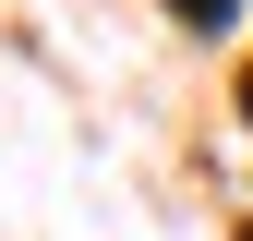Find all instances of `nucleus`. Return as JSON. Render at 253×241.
Returning <instances> with one entry per match:
<instances>
[{
    "label": "nucleus",
    "instance_id": "nucleus-1",
    "mask_svg": "<svg viewBox=\"0 0 253 241\" xmlns=\"http://www.w3.org/2000/svg\"><path fill=\"white\" fill-rule=\"evenodd\" d=\"M181 24H229V0H181Z\"/></svg>",
    "mask_w": 253,
    "mask_h": 241
},
{
    "label": "nucleus",
    "instance_id": "nucleus-2",
    "mask_svg": "<svg viewBox=\"0 0 253 241\" xmlns=\"http://www.w3.org/2000/svg\"><path fill=\"white\" fill-rule=\"evenodd\" d=\"M241 109H253V73H241Z\"/></svg>",
    "mask_w": 253,
    "mask_h": 241
}]
</instances>
